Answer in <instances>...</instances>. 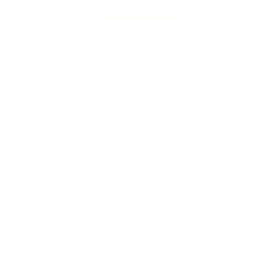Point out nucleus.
Listing matches in <instances>:
<instances>
[]
</instances>
